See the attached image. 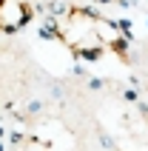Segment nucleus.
<instances>
[{"mask_svg":"<svg viewBox=\"0 0 148 151\" xmlns=\"http://www.w3.org/2000/svg\"><path fill=\"white\" fill-rule=\"evenodd\" d=\"M32 20V6L26 0H0V32H17Z\"/></svg>","mask_w":148,"mask_h":151,"instance_id":"obj_2","label":"nucleus"},{"mask_svg":"<svg viewBox=\"0 0 148 151\" xmlns=\"http://www.w3.org/2000/svg\"><path fill=\"white\" fill-rule=\"evenodd\" d=\"M54 34L77 57L94 60L103 51H117L125 57V32L117 23L94 14L88 9H68L54 20Z\"/></svg>","mask_w":148,"mask_h":151,"instance_id":"obj_1","label":"nucleus"}]
</instances>
